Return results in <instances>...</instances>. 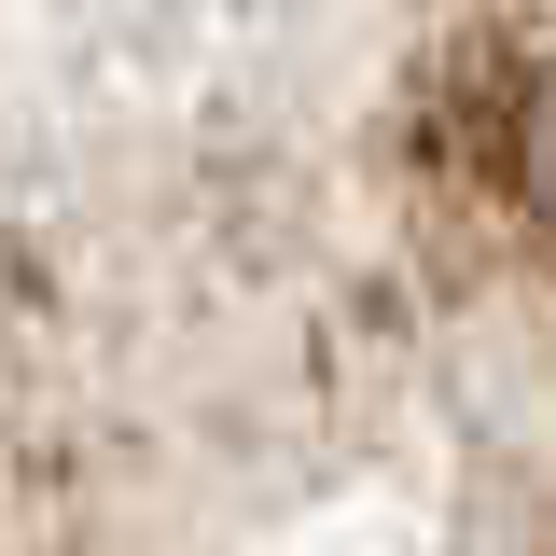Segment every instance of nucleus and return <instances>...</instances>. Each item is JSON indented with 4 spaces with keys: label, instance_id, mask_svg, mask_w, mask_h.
<instances>
[{
    "label": "nucleus",
    "instance_id": "nucleus-1",
    "mask_svg": "<svg viewBox=\"0 0 556 556\" xmlns=\"http://www.w3.org/2000/svg\"><path fill=\"white\" fill-rule=\"evenodd\" d=\"M501 153H515V195H529V223H556V70L515 98V139H501Z\"/></svg>",
    "mask_w": 556,
    "mask_h": 556
}]
</instances>
